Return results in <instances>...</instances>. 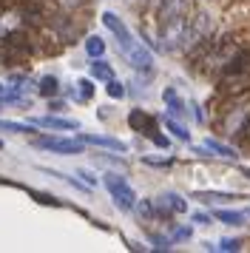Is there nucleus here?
Segmentation results:
<instances>
[{
  "instance_id": "nucleus-1",
  "label": "nucleus",
  "mask_w": 250,
  "mask_h": 253,
  "mask_svg": "<svg viewBox=\"0 0 250 253\" xmlns=\"http://www.w3.org/2000/svg\"><path fill=\"white\" fill-rule=\"evenodd\" d=\"M250 88V57H245V51H239L236 57L227 63V69L219 74V91L239 97Z\"/></svg>"
},
{
  "instance_id": "nucleus-2",
  "label": "nucleus",
  "mask_w": 250,
  "mask_h": 253,
  "mask_svg": "<svg viewBox=\"0 0 250 253\" xmlns=\"http://www.w3.org/2000/svg\"><path fill=\"white\" fill-rule=\"evenodd\" d=\"M159 40H162V48H168V51H185V40H188V14L170 17L165 23H159Z\"/></svg>"
},
{
  "instance_id": "nucleus-3",
  "label": "nucleus",
  "mask_w": 250,
  "mask_h": 253,
  "mask_svg": "<svg viewBox=\"0 0 250 253\" xmlns=\"http://www.w3.org/2000/svg\"><path fill=\"white\" fill-rule=\"evenodd\" d=\"M128 126H131V131L148 137L154 145L168 148V137L159 134V123H157V117L154 114H148V111H142V108H131V114H128Z\"/></svg>"
},
{
  "instance_id": "nucleus-4",
  "label": "nucleus",
  "mask_w": 250,
  "mask_h": 253,
  "mask_svg": "<svg viewBox=\"0 0 250 253\" xmlns=\"http://www.w3.org/2000/svg\"><path fill=\"white\" fill-rule=\"evenodd\" d=\"M102 182H105V188H108V194H111L114 205L120 208V211H134L136 208V194L134 188L125 182V176H120V173H105L102 176Z\"/></svg>"
},
{
  "instance_id": "nucleus-5",
  "label": "nucleus",
  "mask_w": 250,
  "mask_h": 253,
  "mask_svg": "<svg viewBox=\"0 0 250 253\" xmlns=\"http://www.w3.org/2000/svg\"><path fill=\"white\" fill-rule=\"evenodd\" d=\"M248 123H250V103L227 108L225 114H222V120H219V128H222V134H227V137H239V134H245Z\"/></svg>"
},
{
  "instance_id": "nucleus-6",
  "label": "nucleus",
  "mask_w": 250,
  "mask_h": 253,
  "mask_svg": "<svg viewBox=\"0 0 250 253\" xmlns=\"http://www.w3.org/2000/svg\"><path fill=\"white\" fill-rule=\"evenodd\" d=\"M34 148L51 151V154H63V157H71V154H83V139H66V137H34L32 139Z\"/></svg>"
},
{
  "instance_id": "nucleus-7",
  "label": "nucleus",
  "mask_w": 250,
  "mask_h": 253,
  "mask_svg": "<svg viewBox=\"0 0 250 253\" xmlns=\"http://www.w3.org/2000/svg\"><path fill=\"white\" fill-rule=\"evenodd\" d=\"M154 211H157V216L170 219V216L185 213V211H188V202H185L176 191H165V194H159L157 199H154Z\"/></svg>"
},
{
  "instance_id": "nucleus-8",
  "label": "nucleus",
  "mask_w": 250,
  "mask_h": 253,
  "mask_svg": "<svg viewBox=\"0 0 250 253\" xmlns=\"http://www.w3.org/2000/svg\"><path fill=\"white\" fill-rule=\"evenodd\" d=\"M102 26H105V29H108L114 37H117V46H120V51H123V54L136 43L134 35L128 32V26L123 23V17H117L114 12H102Z\"/></svg>"
},
{
  "instance_id": "nucleus-9",
  "label": "nucleus",
  "mask_w": 250,
  "mask_h": 253,
  "mask_svg": "<svg viewBox=\"0 0 250 253\" xmlns=\"http://www.w3.org/2000/svg\"><path fill=\"white\" fill-rule=\"evenodd\" d=\"M125 60H128V66L134 71H139V74H154V57H151V51H148L139 40L125 51Z\"/></svg>"
},
{
  "instance_id": "nucleus-10",
  "label": "nucleus",
  "mask_w": 250,
  "mask_h": 253,
  "mask_svg": "<svg viewBox=\"0 0 250 253\" xmlns=\"http://www.w3.org/2000/svg\"><path fill=\"white\" fill-rule=\"evenodd\" d=\"M193 0H162L157 6V23H165L170 17H182V14H191Z\"/></svg>"
},
{
  "instance_id": "nucleus-11",
  "label": "nucleus",
  "mask_w": 250,
  "mask_h": 253,
  "mask_svg": "<svg viewBox=\"0 0 250 253\" xmlns=\"http://www.w3.org/2000/svg\"><path fill=\"white\" fill-rule=\"evenodd\" d=\"M32 126L54 128V131H77L80 123H77V120H66V117H34Z\"/></svg>"
},
{
  "instance_id": "nucleus-12",
  "label": "nucleus",
  "mask_w": 250,
  "mask_h": 253,
  "mask_svg": "<svg viewBox=\"0 0 250 253\" xmlns=\"http://www.w3.org/2000/svg\"><path fill=\"white\" fill-rule=\"evenodd\" d=\"M83 142H88V145H100V148H111V151H125V142L123 139H114V137H105V134H80Z\"/></svg>"
},
{
  "instance_id": "nucleus-13",
  "label": "nucleus",
  "mask_w": 250,
  "mask_h": 253,
  "mask_svg": "<svg viewBox=\"0 0 250 253\" xmlns=\"http://www.w3.org/2000/svg\"><path fill=\"white\" fill-rule=\"evenodd\" d=\"M162 100H165V105H168L170 114H176V117L185 114V100L176 94V88H165V91H162Z\"/></svg>"
},
{
  "instance_id": "nucleus-14",
  "label": "nucleus",
  "mask_w": 250,
  "mask_h": 253,
  "mask_svg": "<svg viewBox=\"0 0 250 253\" xmlns=\"http://www.w3.org/2000/svg\"><path fill=\"white\" fill-rule=\"evenodd\" d=\"M213 216L219 219L222 225H245V222H248V211L242 213V211H225V208H219Z\"/></svg>"
},
{
  "instance_id": "nucleus-15",
  "label": "nucleus",
  "mask_w": 250,
  "mask_h": 253,
  "mask_svg": "<svg viewBox=\"0 0 250 253\" xmlns=\"http://www.w3.org/2000/svg\"><path fill=\"white\" fill-rule=\"evenodd\" d=\"M196 199H202V202H210V205H222V202H230V199H236V194H219V191H196Z\"/></svg>"
},
{
  "instance_id": "nucleus-16",
  "label": "nucleus",
  "mask_w": 250,
  "mask_h": 253,
  "mask_svg": "<svg viewBox=\"0 0 250 253\" xmlns=\"http://www.w3.org/2000/svg\"><path fill=\"white\" fill-rule=\"evenodd\" d=\"M91 77H97V80H111L114 77V69H111V63H105L102 57H94V63H91Z\"/></svg>"
},
{
  "instance_id": "nucleus-17",
  "label": "nucleus",
  "mask_w": 250,
  "mask_h": 253,
  "mask_svg": "<svg viewBox=\"0 0 250 253\" xmlns=\"http://www.w3.org/2000/svg\"><path fill=\"white\" fill-rule=\"evenodd\" d=\"M208 145V151H213L216 157H222V160H239V154L230 145H225V142H219V139H208L205 142Z\"/></svg>"
},
{
  "instance_id": "nucleus-18",
  "label": "nucleus",
  "mask_w": 250,
  "mask_h": 253,
  "mask_svg": "<svg viewBox=\"0 0 250 253\" xmlns=\"http://www.w3.org/2000/svg\"><path fill=\"white\" fill-rule=\"evenodd\" d=\"M165 126H168V131H170V134H173L176 139H179V142H191V131L182 126L179 120H173V114L165 117Z\"/></svg>"
},
{
  "instance_id": "nucleus-19",
  "label": "nucleus",
  "mask_w": 250,
  "mask_h": 253,
  "mask_svg": "<svg viewBox=\"0 0 250 253\" xmlns=\"http://www.w3.org/2000/svg\"><path fill=\"white\" fill-rule=\"evenodd\" d=\"M37 91L43 94V97H54V94L60 91V80L51 77V74H45V77H40V83H37Z\"/></svg>"
},
{
  "instance_id": "nucleus-20",
  "label": "nucleus",
  "mask_w": 250,
  "mask_h": 253,
  "mask_svg": "<svg viewBox=\"0 0 250 253\" xmlns=\"http://www.w3.org/2000/svg\"><path fill=\"white\" fill-rule=\"evenodd\" d=\"M85 51H88L91 60L102 57V54H105V40H102V37H97V35H91L88 40H85Z\"/></svg>"
},
{
  "instance_id": "nucleus-21",
  "label": "nucleus",
  "mask_w": 250,
  "mask_h": 253,
  "mask_svg": "<svg viewBox=\"0 0 250 253\" xmlns=\"http://www.w3.org/2000/svg\"><path fill=\"white\" fill-rule=\"evenodd\" d=\"M0 131H9V134H32V123H11V120H0Z\"/></svg>"
},
{
  "instance_id": "nucleus-22",
  "label": "nucleus",
  "mask_w": 250,
  "mask_h": 253,
  "mask_svg": "<svg viewBox=\"0 0 250 253\" xmlns=\"http://www.w3.org/2000/svg\"><path fill=\"white\" fill-rule=\"evenodd\" d=\"M105 91H108V97H114V100H120V97H125L123 83L117 80V77H111V80L105 83Z\"/></svg>"
},
{
  "instance_id": "nucleus-23",
  "label": "nucleus",
  "mask_w": 250,
  "mask_h": 253,
  "mask_svg": "<svg viewBox=\"0 0 250 253\" xmlns=\"http://www.w3.org/2000/svg\"><path fill=\"white\" fill-rule=\"evenodd\" d=\"M77 97L80 100H91V97H94V83L91 80H80L77 83Z\"/></svg>"
},
{
  "instance_id": "nucleus-24",
  "label": "nucleus",
  "mask_w": 250,
  "mask_h": 253,
  "mask_svg": "<svg viewBox=\"0 0 250 253\" xmlns=\"http://www.w3.org/2000/svg\"><path fill=\"white\" fill-rule=\"evenodd\" d=\"M216 251H227V253H236L242 251V242L239 239H222L219 245H216Z\"/></svg>"
},
{
  "instance_id": "nucleus-25",
  "label": "nucleus",
  "mask_w": 250,
  "mask_h": 253,
  "mask_svg": "<svg viewBox=\"0 0 250 253\" xmlns=\"http://www.w3.org/2000/svg\"><path fill=\"white\" fill-rule=\"evenodd\" d=\"M188 236H191V228H176L173 233H170V239L173 242H185Z\"/></svg>"
},
{
  "instance_id": "nucleus-26",
  "label": "nucleus",
  "mask_w": 250,
  "mask_h": 253,
  "mask_svg": "<svg viewBox=\"0 0 250 253\" xmlns=\"http://www.w3.org/2000/svg\"><path fill=\"white\" fill-rule=\"evenodd\" d=\"M193 222H196V225H210V216L202 213V211H196V213H193Z\"/></svg>"
},
{
  "instance_id": "nucleus-27",
  "label": "nucleus",
  "mask_w": 250,
  "mask_h": 253,
  "mask_svg": "<svg viewBox=\"0 0 250 253\" xmlns=\"http://www.w3.org/2000/svg\"><path fill=\"white\" fill-rule=\"evenodd\" d=\"M60 3H63L66 9H77V6H83V3H85V0H60Z\"/></svg>"
},
{
  "instance_id": "nucleus-28",
  "label": "nucleus",
  "mask_w": 250,
  "mask_h": 253,
  "mask_svg": "<svg viewBox=\"0 0 250 253\" xmlns=\"http://www.w3.org/2000/svg\"><path fill=\"white\" fill-rule=\"evenodd\" d=\"M193 117H196L199 123H205V111H202V105H193Z\"/></svg>"
},
{
  "instance_id": "nucleus-29",
  "label": "nucleus",
  "mask_w": 250,
  "mask_h": 253,
  "mask_svg": "<svg viewBox=\"0 0 250 253\" xmlns=\"http://www.w3.org/2000/svg\"><path fill=\"white\" fill-rule=\"evenodd\" d=\"M80 176H83V179H85V182H88V185H94V182H97V179H94L91 173H85V171H80Z\"/></svg>"
},
{
  "instance_id": "nucleus-30",
  "label": "nucleus",
  "mask_w": 250,
  "mask_h": 253,
  "mask_svg": "<svg viewBox=\"0 0 250 253\" xmlns=\"http://www.w3.org/2000/svg\"><path fill=\"white\" fill-rule=\"evenodd\" d=\"M242 173H245V176H248V179H250V168H242Z\"/></svg>"
},
{
  "instance_id": "nucleus-31",
  "label": "nucleus",
  "mask_w": 250,
  "mask_h": 253,
  "mask_svg": "<svg viewBox=\"0 0 250 253\" xmlns=\"http://www.w3.org/2000/svg\"><path fill=\"white\" fill-rule=\"evenodd\" d=\"M0 148H3V142H0Z\"/></svg>"
}]
</instances>
